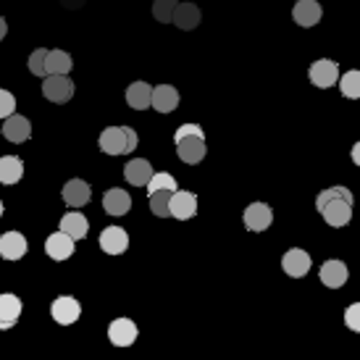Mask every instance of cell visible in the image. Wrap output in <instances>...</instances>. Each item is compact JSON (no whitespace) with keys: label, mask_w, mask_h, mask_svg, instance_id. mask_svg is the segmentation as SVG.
Segmentation results:
<instances>
[{"label":"cell","mask_w":360,"mask_h":360,"mask_svg":"<svg viewBox=\"0 0 360 360\" xmlns=\"http://www.w3.org/2000/svg\"><path fill=\"white\" fill-rule=\"evenodd\" d=\"M60 231H66L71 240L79 242L90 234V221L84 219L82 213H77V210H71V213H66V216L60 219Z\"/></svg>","instance_id":"cell-22"},{"label":"cell","mask_w":360,"mask_h":360,"mask_svg":"<svg viewBox=\"0 0 360 360\" xmlns=\"http://www.w3.org/2000/svg\"><path fill=\"white\" fill-rule=\"evenodd\" d=\"M316 208L329 226L334 229L347 226L352 221V192L347 187H329V190L319 192Z\"/></svg>","instance_id":"cell-1"},{"label":"cell","mask_w":360,"mask_h":360,"mask_svg":"<svg viewBox=\"0 0 360 360\" xmlns=\"http://www.w3.org/2000/svg\"><path fill=\"white\" fill-rule=\"evenodd\" d=\"M137 323L131 319H116L110 321L108 326V340L110 345H116V347H129V345H134V340H137Z\"/></svg>","instance_id":"cell-10"},{"label":"cell","mask_w":360,"mask_h":360,"mask_svg":"<svg viewBox=\"0 0 360 360\" xmlns=\"http://www.w3.org/2000/svg\"><path fill=\"white\" fill-rule=\"evenodd\" d=\"M103 210L108 213V216H127L131 210V198L127 190H119V187H113L103 195Z\"/></svg>","instance_id":"cell-20"},{"label":"cell","mask_w":360,"mask_h":360,"mask_svg":"<svg viewBox=\"0 0 360 360\" xmlns=\"http://www.w3.org/2000/svg\"><path fill=\"white\" fill-rule=\"evenodd\" d=\"M345 326L355 334H360V302H352L350 308L345 310Z\"/></svg>","instance_id":"cell-32"},{"label":"cell","mask_w":360,"mask_h":360,"mask_svg":"<svg viewBox=\"0 0 360 360\" xmlns=\"http://www.w3.org/2000/svg\"><path fill=\"white\" fill-rule=\"evenodd\" d=\"M63 202L69 205V208H82V205H87L90 202V184L84 179H69L66 184H63Z\"/></svg>","instance_id":"cell-16"},{"label":"cell","mask_w":360,"mask_h":360,"mask_svg":"<svg viewBox=\"0 0 360 360\" xmlns=\"http://www.w3.org/2000/svg\"><path fill=\"white\" fill-rule=\"evenodd\" d=\"M27 250H30V245L21 231H6L0 237V258L3 260H21Z\"/></svg>","instance_id":"cell-12"},{"label":"cell","mask_w":360,"mask_h":360,"mask_svg":"<svg viewBox=\"0 0 360 360\" xmlns=\"http://www.w3.org/2000/svg\"><path fill=\"white\" fill-rule=\"evenodd\" d=\"M352 163H355V166H360V142H355V145H352Z\"/></svg>","instance_id":"cell-35"},{"label":"cell","mask_w":360,"mask_h":360,"mask_svg":"<svg viewBox=\"0 0 360 360\" xmlns=\"http://www.w3.org/2000/svg\"><path fill=\"white\" fill-rule=\"evenodd\" d=\"M323 16V11H321V3L319 0H297L295 3V8H292V19L295 24H300V27H316Z\"/></svg>","instance_id":"cell-14"},{"label":"cell","mask_w":360,"mask_h":360,"mask_svg":"<svg viewBox=\"0 0 360 360\" xmlns=\"http://www.w3.org/2000/svg\"><path fill=\"white\" fill-rule=\"evenodd\" d=\"M171 219L187 221L198 213V195L190 190H176L171 195Z\"/></svg>","instance_id":"cell-9"},{"label":"cell","mask_w":360,"mask_h":360,"mask_svg":"<svg viewBox=\"0 0 360 360\" xmlns=\"http://www.w3.org/2000/svg\"><path fill=\"white\" fill-rule=\"evenodd\" d=\"M242 221H245V229L248 231H266L274 224V210L266 202H250L245 213H242Z\"/></svg>","instance_id":"cell-5"},{"label":"cell","mask_w":360,"mask_h":360,"mask_svg":"<svg viewBox=\"0 0 360 360\" xmlns=\"http://www.w3.org/2000/svg\"><path fill=\"white\" fill-rule=\"evenodd\" d=\"M51 316L56 319V323L60 326H69V323H77L82 316V305L77 297H69V295H60L51 302Z\"/></svg>","instance_id":"cell-6"},{"label":"cell","mask_w":360,"mask_h":360,"mask_svg":"<svg viewBox=\"0 0 360 360\" xmlns=\"http://www.w3.org/2000/svg\"><path fill=\"white\" fill-rule=\"evenodd\" d=\"M319 276H321V284H323V287L340 290L342 284L347 281V276H350V271H347V266H345L342 260H326V263L321 266Z\"/></svg>","instance_id":"cell-17"},{"label":"cell","mask_w":360,"mask_h":360,"mask_svg":"<svg viewBox=\"0 0 360 360\" xmlns=\"http://www.w3.org/2000/svg\"><path fill=\"white\" fill-rule=\"evenodd\" d=\"M310 266H313V260H310V255L302 250V248H292V250H287L284 258H281V269H284V274L292 276V279H302L310 271Z\"/></svg>","instance_id":"cell-8"},{"label":"cell","mask_w":360,"mask_h":360,"mask_svg":"<svg viewBox=\"0 0 360 360\" xmlns=\"http://www.w3.org/2000/svg\"><path fill=\"white\" fill-rule=\"evenodd\" d=\"M6 32H8V24H6V19H3V16H0V40H3V37H6Z\"/></svg>","instance_id":"cell-36"},{"label":"cell","mask_w":360,"mask_h":360,"mask_svg":"<svg viewBox=\"0 0 360 360\" xmlns=\"http://www.w3.org/2000/svg\"><path fill=\"white\" fill-rule=\"evenodd\" d=\"M308 74H310V84H313V87L329 90V87H334V84L340 82V63L329 58H319V60H313V66H310Z\"/></svg>","instance_id":"cell-3"},{"label":"cell","mask_w":360,"mask_h":360,"mask_svg":"<svg viewBox=\"0 0 360 360\" xmlns=\"http://www.w3.org/2000/svg\"><path fill=\"white\" fill-rule=\"evenodd\" d=\"M171 195H174L171 190H158V192H153V195H148V198H150V210L158 219H169L171 216V208H169Z\"/></svg>","instance_id":"cell-28"},{"label":"cell","mask_w":360,"mask_h":360,"mask_svg":"<svg viewBox=\"0 0 360 360\" xmlns=\"http://www.w3.org/2000/svg\"><path fill=\"white\" fill-rule=\"evenodd\" d=\"M176 0H155L153 3V16H155V21H160V24H169V21H174V11H176Z\"/></svg>","instance_id":"cell-30"},{"label":"cell","mask_w":360,"mask_h":360,"mask_svg":"<svg viewBox=\"0 0 360 360\" xmlns=\"http://www.w3.org/2000/svg\"><path fill=\"white\" fill-rule=\"evenodd\" d=\"M42 95L51 103H69L74 98V82L66 74H48L42 82Z\"/></svg>","instance_id":"cell-4"},{"label":"cell","mask_w":360,"mask_h":360,"mask_svg":"<svg viewBox=\"0 0 360 360\" xmlns=\"http://www.w3.org/2000/svg\"><path fill=\"white\" fill-rule=\"evenodd\" d=\"M158 190H171L176 192L179 187H176V179L171 176L169 171H160V174H153V179L148 181V195H153V192Z\"/></svg>","instance_id":"cell-29"},{"label":"cell","mask_w":360,"mask_h":360,"mask_svg":"<svg viewBox=\"0 0 360 360\" xmlns=\"http://www.w3.org/2000/svg\"><path fill=\"white\" fill-rule=\"evenodd\" d=\"M200 19H202V13H200V8H198L195 3H179V6H176V11H174V24H176L179 30H184V32L195 30V27L200 24Z\"/></svg>","instance_id":"cell-24"},{"label":"cell","mask_w":360,"mask_h":360,"mask_svg":"<svg viewBox=\"0 0 360 360\" xmlns=\"http://www.w3.org/2000/svg\"><path fill=\"white\" fill-rule=\"evenodd\" d=\"M98 145L105 155H129L137 148V131L131 127H108L103 129Z\"/></svg>","instance_id":"cell-2"},{"label":"cell","mask_w":360,"mask_h":360,"mask_svg":"<svg viewBox=\"0 0 360 360\" xmlns=\"http://www.w3.org/2000/svg\"><path fill=\"white\" fill-rule=\"evenodd\" d=\"M129 248V234L121 229V226H105L101 231V250L105 255H121Z\"/></svg>","instance_id":"cell-11"},{"label":"cell","mask_w":360,"mask_h":360,"mask_svg":"<svg viewBox=\"0 0 360 360\" xmlns=\"http://www.w3.org/2000/svg\"><path fill=\"white\" fill-rule=\"evenodd\" d=\"M74 60L66 51H48V60H45V69L48 74H69Z\"/></svg>","instance_id":"cell-26"},{"label":"cell","mask_w":360,"mask_h":360,"mask_svg":"<svg viewBox=\"0 0 360 360\" xmlns=\"http://www.w3.org/2000/svg\"><path fill=\"white\" fill-rule=\"evenodd\" d=\"M179 105V92L174 84H158L153 87V108L158 113H171V110Z\"/></svg>","instance_id":"cell-21"},{"label":"cell","mask_w":360,"mask_h":360,"mask_svg":"<svg viewBox=\"0 0 360 360\" xmlns=\"http://www.w3.org/2000/svg\"><path fill=\"white\" fill-rule=\"evenodd\" d=\"M11 113H16V98L8 90H0V119H8Z\"/></svg>","instance_id":"cell-33"},{"label":"cell","mask_w":360,"mask_h":360,"mask_svg":"<svg viewBox=\"0 0 360 360\" xmlns=\"http://www.w3.org/2000/svg\"><path fill=\"white\" fill-rule=\"evenodd\" d=\"M340 90L345 98L360 101V71L358 69L347 71V74H340Z\"/></svg>","instance_id":"cell-27"},{"label":"cell","mask_w":360,"mask_h":360,"mask_svg":"<svg viewBox=\"0 0 360 360\" xmlns=\"http://www.w3.org/2000/svg\"><path fill=\"white\" fill-rule=\"evenodd\" d=\"M45 60H48V51L45 48H37V51L32 53L30 60H27V66L34 77H48V69H45Z\"/></svg>","instance_id":"cell-31"},{"label":"cell","mask_w":360,"mask_h":360,"mask_svg":"<svg viewBox=\"0 0 360 360\" xmlns=\"http://www.w3.org/2000/svg\"><path fill=\"white\" fill-rule=\"evenodd\" d=\"M45 252H48V258L53 260H66L74 255V240H71L66 231H56L51 234L48 240H45Z\"/></svg>","instance_id":"cell-19"},{"label":"cell","mask_w":360,"mask_h":360,"mask_svg":"<svg viewBox=\"0 0 360 360\" xmlns=\"http://www.w3.org/2000/svg\"><path fill=\"white\" fill-rule=\"evenodd\" d=\"M32 134V124L30 119H24V116H16V113H11L8 119L3 121V137L8 142H16V145H21V142H27Z\"/></svg>","instance_id":"cell-18"},{"label":"cell","mask_w":360,"mask_h":360,"mask_svg":"<svg viewBox=\"0 0 360 360\" xmlns=\"http://www.w3.org/2000/svg\"><path fill=\"white\" fill-rule=\"evenodd\" d=\"M21 319V300L11 292L0 295V331L13 329Z\"/></svg>","instance_id":"cell-13"},{"label":"cell","mask_w":360,"mask_h":360,"mask_svg":"<svg viewBox=\"0 0 360 360\" xmlns=\"http://www.w3.org/2000/svg\"><path fill=\"white\" fill-rule=\"evenodd\" d=\"M153 166L150 160L145 158H131L127 166H124V179L129 181L131 187H148V181L153 179Z\"/></svg>","instance_id":"cell-15"},{"label":"cell","mask_w":360,"mask_h":360,"mask_svg":"<svg viewBox=\"0 0 360 360\" xmlns=\"http://www.w3.org/2000/svg\"><path fill=\"white\" fill-rule=\"evenodd\" d=\"M190 134H198V137H205V131H202L200 124H181L179 129H176V134H174V140L179 142V140H184V137H190Z\"/></svg>","instance_id":"cell-34"},{"label":"cell","mask_w":360,"mask_h":360,"mask_svg":"<svg viewBox=\"0 0 360 360\" xmlns=\"http://www.w3.org/2000/svg\"><path fill=\"white\" fill-rule=\"evenodd\" d=\"M127 103L134 110H145L153 105V87L148 82H134L127 87Z\"/></svg>","instance_id":"cell-23"},{"label":"cell","mask_w":360,"mask_h":360,"mask_svg":"<svg viewBox=\"0 0 360 360\" xmlns=\"http://www.w3.org/2000/svg\"><path fill=\"white\" fill-rule=\"evenodd\" d=\"M3 210H6V205H3V200H0V216H3Z\"/></svg>","instance_id":"cell-37"},{"label":"cell","mask_w":360,"mask_h":360,"mask_svg":"<svg viewBox=\"0 0 360 360\" xmlns=\"http://www.w3.org/2000/svg\"><path fill=\"white\" fill-rule=\"evenodd\" d=\"M176 155H179L184 163H190V166H198V163H202V158L208 155V148H205V137L190 134V137L179 140V142H176Z\"/></svg>","instance_id":"cell-7"},{"label":"cell","mask_w":360,"mask_h":360,"mask_svg":"<svg viewBox=\"0 0 360 360\" xmlns=\"http://www.w3.org/2000/svg\"><path fill=\"white\" fill-rule=\"evenodd\" d=\"M24 176V163L16 155H0V184H16Z\"/></svg>","instance_id":"cell-25"}]
</instances>
